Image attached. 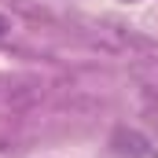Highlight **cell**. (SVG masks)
Instances as JSON below:
<instances>
[{
	"instance_id": "1",
	"label": "cell",
	"mask_w": 158,
	"mask_h": 158,
	"mask_svg": "<svg viewBox=\"0 0 158 158\" xmlns=\"http://www.w3.org/2000/svg\"><path fill=\"white\" fill-rule=\"evenodd\" d=\"M11 30H15V22H11V19H7V15H4V11H0V40L7 37V33H11Z\"/></svg>"
}]
</instances>
